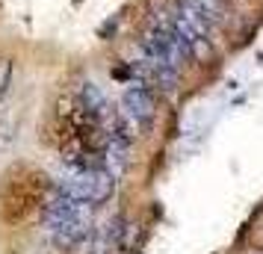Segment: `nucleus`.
Returning <instances> with one entry per match:
<instances>
[{
	"label": "nucleus",
	"instance_id": "1",
	"mask_svg": "<svg viewBox=\"0 0 263 254\" xmlns=\"http://www.w3.org/2000/svg\"><path fill=\"white\" fill-rule=\"evenodd\" d=\"M62 195L71 198H83L89 204H104L116 192V178L109 174L104 166H92V169H71L57 186Z\"/></svg>",
	"mask_w": 263,
	"mask_h": 254
},
{
	"label": "nucleus",
	"instance_id": "2",
	"mask_svg": "<svg viewBox=\"0 0 263 254\" xmlns=\"http://www.w3.org/2000/svg\"><path fill=\"white\" fill-rule=\"evenodd\" d=\"M124 115L130 121H136L139 127H151L157 119V97L151 92V86L142 80H130V86L124 89Z\"/></svg>",
	"mask_w": 263,
	"mask_h": 254
},
{
	"label": "nucleus",
	"instance_id": "3",
	"mask_svg": "<svg viewBox=\"0 0 263 254\" xmlns=\"http://www.w3.org/2000/svg\"><path fill=\"white\" fill-rule=\"evenodd\" d=\"M133 163V145L127 136H116L107 133V148H104V157H101V166L112 174V178H124L127 169Z\"/></svg>",
	"mask_w": 263,
	"mask_h": 254
},
{
	"label": "nucleus",
	"instance_id": "4",
	"mask_svg": "<svg viewBox=\"0 0 263 254\" xmlns=\"http://www.w3.org/2000/svg\"><path fill=\"white\" fill-rule=\"evenodd\" d=\"M195 3H198L204 12H207V18L213 21V27L225 24L228 15H231V6H228V0H195Z\"/></svg>",
	"mask_w": 263,
	"mask_h": 254
},
{
	"label": "nucleus",
	"instance_id": "5",
	"mask_svg": "<svg viewBox=\"0 0 263 254\" xmlns=\"http://www.w3.org/2000/svg\"><path fill=\"white\" fill-rule=\"evenodd\" d=\"M107 248H109V242L104 240V237H101V240H98L95 245H92V251H89V254H109Z\"/></svg>",
	"mask_w": 263,
	"mask_h": 254
}]
</instances>
